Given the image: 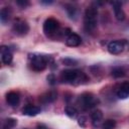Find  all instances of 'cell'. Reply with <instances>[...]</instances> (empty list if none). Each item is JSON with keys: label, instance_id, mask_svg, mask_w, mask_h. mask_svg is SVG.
<instances>
[{"label": "cell", "instance_id": "1", "mask_svg": "<svg viewBox=\"0 0 129 129\" xmlns=\"http://www.w3.org/2000/svg\"><path fill=\"white\" fill-rule=\"evenodd\" d=\"M98 10L94 6H90L86 9L84 15V24L87 31H93L97 26Z\"/></svg>", "mask_w": 129, "mask_h": 129}, {"label": "cell", "instance_id": "2", "mask_svg": "<svg viewBox=\"0 0 129 129\" xmlns=\"http://www.w3.org/2000/svg\"><path fill=\"white\" fill-rule=\"evenodd\" d=\"M79 102H80L81 106L83 107V109H91V108L95 107L99 103V100L92 93L86 92V93H83L80 96Z\"/></svg>", "mask_w": 129, "mask_h": 129}, {"label": "cell", "instance_id": "3", "mask_svg": "<svg viewBox=\"0 0 129 129\" xmlns=\"http://www.w3.org/2000/svg\"><path fill=\"white\" fill-rule=\"evenodd\" d=\"M30 58V64L31 69L35 72H41L46 68L47 64V59L39 54H32L29 56Z\"/></svg>", "mask_w": 129, "mask_h": 129}, {"label": "cell", "instance_id": "4", "mask_svg": "<svg viewBox=\"0 0 129 129\" xmlns=\"http://www.w3.org/2000/svg\"><path fill=\"white\" fill-rule=\"evenodd\" d=\"M12 30H13V32L16 35L23 36V35H26L27 32L29 31V25H28V23L26 21L21 20V19H18V20H16L13 23Z\"/></svg>", "mask_w": 129, "mask_h": 129}, {"label": "cell", "instance_id": "5", "mask_svg": "<svg viewBox=\"0 0 129 129\" xmlns=\"http://www.w3.org/2000/svg\"><path fill=\"white\" fill-rule=\"evenodd\" d=\"M82 75V72L77 71V70H64L60 74V80L64 83H74L77 81V79Z\"/></svg>", "mask_w": 129, "mask_h": 129}, {"label": "cell", "instance_id": "6", "mask_svg": "<svg viewBox=\"0 0 129 129\" xmlns=\"http://www.w3.org/2000/svg\"><path fill=\"white\" fill-rule=\"evenodd\" d=\"M58 28V21L52 17L47 18L43 23V31L45 34H51Z\"/></svg>", "mask_w": 129, "mask_h": 129}, {"label": "cell", "instance_id": "7", "mask_svg": "<svg viewBox=\"0 0 129 129\" xmlns=\"http://www.w3.org/2000/svg\"><path fill=\"white\" fill-rule=\"evenodd\" d=\"M107 48L111 54H119L124 50V42L120 40H113L109 42Z\"/></svg>", "mask_w": 129, "mask_h": 129}, {"label": "cell", "instance_id": "8", "mask_svg": "<svg viewBox=\"0 0 129 129\" xmlns=\"http://www.w3.org/2000/svg\"><path fill=\"white\" fill-rule=\"evenodd\" d=\"M0 53H1V59H2V62H3V63L9 64V63L12 61L13 55H12L11 51L8 49L7 46L2 45L1 48H0Z\"/></svg>", "mask_w": 129, "mask_h": 129}, {"label": "cell", "instance_id": "9", "mask_svg": "<svg viewBox=\"0 0 129 129\" xmlns=\"http://www.w3.org/2000/svg\"><path fill=\"white\" fill-rule=\"evenodd\" d=\"M20 101V95L18 92L16 91H11L9 93L6 94V102L10 105V106H16L18 105Z\"/></svg>", "mask_w": 129, "mask_h": 129}, {"label": "cell", "instance_id": "10", "mask_svg": "<svg viewBox=\"0 0 129 129\" xmlns=\"http://www.w3.org/2000/svg\"><path fill=\"white\" fill-rule=\"evenodd\" d=\"M111 4L113 5V10H114V14H115L116 19L119 21L124 20L125 19V12L122 9L121 3L120 2H112Z\"/></svg>", "mask_w": 129, "mask_h": 129}, {"label": "cell", "instance_id": "11", "mask_svg": "<svg viewBox=\"0 0 129 129\" xmlns=\"http://www.w3.org/2000/svg\"><path fill=\"white\" fill-rule=\"evenodd\" d=\"M82 42V38L80 35H78L77 33H70L69 36L66 39V43L69 46L75 47V46H79Z\"/></svg>", "mask_w": 129, "mask_h": 129}, {"label": "cell", "instance_id": "12", "mask_svg": "<svg viewBox=\"0 0 129 129\" xmlns=\"http://www.w3.org/2000/svg\"><path fill=\"white\" fill-rule=\"evenodd\" d=\"M22 113L26 116H36L38 113H40V108L34 105H26L22 109Z\"/></svg>", "mask_w": 129, "mask_h": 129}, {"label": "cell", "instance_id": "13", "mask_svg": "<svg viewBox=\"0 0 129 129\" xmlns=\"http://www.w3.org/2000/svg\"><path fill=\"white\" fill-rule=\"evenodd\" d=\"M117 96L119 99H126L129 97V83H123L117 91Z\"/></svg>", "mask_w": 129, "mask_h": 129}, {"label": "cell", "instance_id": "14", "mask_svg": "<svg viewBox=\"0 0 129 129\" xmlns=\"http://www.w3.org/2000/svg\"><path fill=\"white\" fill-rule=\"evenodd\" d=\"M56 97H57V94L55 91H49V92L43 94L42 96H40L39 101H41L43 103H51L56 99Z\"/></svg>", "mask_w": 129, "mask_h": 129}, {"label": "cell", "instance_id": "15", "mask_svg": "<svg viewBox=\"0 0 129 129\" xmlns=\"http://www.w3.org/2000/svg\"><path fill=\"white\" fill-rule=\"evenodd\" d=\"M91 119H92V123L94 126H99L102 122L103 119V113L101 110H95L92 112L91 114Z\"/></svg>", "mask_w": 129, "mask_h": 129}, {"label": "cell", "instance_id": "16", "mask_svg": "<svg viewBox=\"0 0 129 129\" xmlns=\"http://www.w3.org/2000/svg\"><path fill=\"white\" fill-rule=\"evenodd\" d=\"M17 124V120L14 118H7L3 121L2 124V129H12L16 126Z\"/></svg>", "mask_w": 129, "mask_h": 129}, {"label": "cell", "instance_id": "17", "mask_svg": "<svg viewBox=\"0 0 129 129\" xmlns=\"http://www.w3.org/2000/svg\"><path fill=\"white\" fill-rule=\"evenodd\" d=\"M10 15H11V9L10 7H4L1 9V12H0V19L1 21L4 23L6 22L9 18H10Z\"/></svg>", "mask_w": 129, "mask_h": 129}, {"label": "cell", "instance_id": "18", "mask_svg": "<svg viewBox=\"0 0 129 129\" xmlns=\"http://www.w3.org/2000/svg\"><path fill=\"white\" fill-rule=\"evenodd\" d=\"M103 129H114L116 127V121L114 119H107L102 124Z\"/></svg>", "mask_w": 129, "mask_h": 129}, {"label": "cell", "instance_id": "19", "mask_svg": "<svg viewBox=\"0 0 129 129\" xmlns=\"http://www.w3.org/2000/svg\"><path fill=\"white\" fill-rule=\"evenodd\" d=\"M64 113L67 114V116H69L70 118H75L78 114V111L75 107L73 106H67L64 109Z\"/></svg>", "mask_w": 129, "mask_h": 129}, {"label": "cell", "instance_id": "20", "mask_svg": "<svg viewBox=\"0 0 129 129\" xmlns=\"http://www.w3.org/2000/svg\"><path fill=\"white\" fill-rule=\"evenodd\" d=\"M112 76L114 78H121V77H124L125 76V71L123 68H114L113 71H112Z\"/></svg>", "mask_w": 129, "mask_h": 129}, {"label": "cell", "instance_id": "21", "mask_svg": "<svg viewBox=\"0 0 129 129\" xmlns=\"http://www.w3.org/2000/svg\"><path fill=\"white\" fill-rule=\"evenodd\" d=\"M16 4H17L18 6H20V7H22V8H25L26 6L29 5V2L26 1V0H17V1H16Z\"/></svg>", "mask_w": 129, "mask_h": 129}, {"label": "cell", "instance_id": "22", "mask_svg": "<svg viewBox=\"0 0 129 129\" xmlns=\"http://www.w3.org/2000/svg\"><path fill=\"white\" fill-rule=\"evenodd\" d=\"M78 123H79L80 126H82V127H86V124H87V118H86L85 116H81V117L79 118V120H78Z\"/></svg>", "mask_w": 129, "mask_h": 129}, {"label": "cell", "instance_id": "23", "mask_svg": "<svg viewBox=\"0 0 129 129\" xmlns=\"http://www.w3.org/2000/svg\"><path fill=\"white\" fill-rule=\"evenodd\" d=\"M47 81H48V83L50 84V85H54L55 84V78H54V76L53 75H49L48 77H47Z\"/></svg>", "mask_w": 129, "mask_h": 129}, {"label": "cell", "instance_id": "24", "mask_svg": "<svg viewBox=\"0 0 129 129\" xmlns=\"http://www.w3.org/2000/svg\"><path fill=\"white\" fill-rule=\"evenodd\" d=\"M67 66H72L73 63H76V61L75 60H72V59H63L62 60Z\"/></svg>", "mask_w": 129, "mask_h": 129}, {"label": "cell", "instance_id": "25", "mask_svg": "<svg viewBox=\"0 0 129 129\" xmlns=\"http://www.w3.org/2000/svg\"><path fill=\"white\" fill-rule=\"evenodd\" d=\"M36 129H48V127L46 125H44V124H37Z\"/></svg>", "mask_w": 129, "mask_h": 129}]
</instances>
